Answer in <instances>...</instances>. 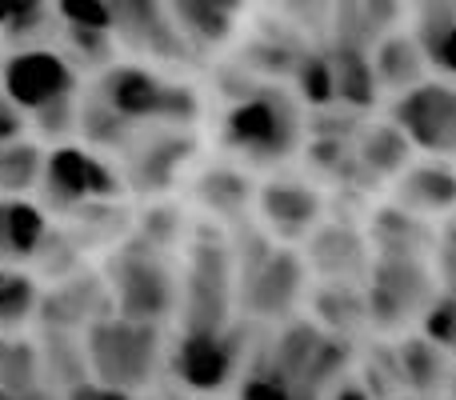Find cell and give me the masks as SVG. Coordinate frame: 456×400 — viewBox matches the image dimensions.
Wrapping results in <instances>:
<instances>
[{"label":"cell","instance_id":"cell-1","mask_svg":"<svg viewBox=\"0 0 456 400\" xmlns=\"http://www.w3.org/2000/svg\"><path fill=\"white\" fill-rule=\"evenodd\" d=\"M112 292V313L133 316V321L168 324L181 308V265L176 252L157 249L128 233L120 244L104 252L101 265Z\"/></svg>","mask_w":456,"mask_h":400},{"label":"cell","instance_id":"cell-2","mask_svg":"<svg viewBox=\"0 0 456 400\" xmlns=\"http://www.w3.org/2000/svg\"><path fill=\"white\" fill-rule=\"evenodd\" d=\"M236 257V308L252 321H292L308 289V260L292 244H281L260 228L232 241Z\"/></svg>","mask_w":456,"mask_h":400},{"label":"cell","instance_id":"cell-3","mask_svg":"<svg viewBox=\"0 0 456 400\" xmlns=\"http://www.w3.org/2000/svg\"><path fill=\"white\" fill-rule=\"evenodd\" d=\"M88 93L133 128H192L200 120L197 88L160 77L141 61H112L96 72Z\"/></svg>","mask_w":456,"mask_h":400},{"label":"cell","instance_id":"cell-4","mask_svg":"<svg viewBox=\"0 0 456 400\" xmlns=\"http://www.w3.org/2000/svg\"><path fill=\"white\" fill-rule=\"evenodd\" d=\"M85 356H88V377L93 380L120 388V393L144 396L157 385L160 369L168 361L165 324L109 313L104 321H96L85 332Z\"/></svg>","mask_w":456,"mask_h":400},{"label":"cell","instance_id":"cell-5","mask_svg":"<svg viewBox=\"0 0 456 400\" xmlns=\"http://www.w3.org/2000/svg\"><path fill=\"white\" fill-rule=\"evenodd\" d=\"M236 321V257L232 241L221 228L208 224L192 228L184 241L181 265V329H224Z\"/></svg>","mask_w":456,"mask_h":400},{"label":"cell","instance_id":"cell-6","mask_svg":"<svg viewBox=\"0 0 456 400\" xmlns=\"http://www.w3.org/2000/svg\"><path fill=\"white\" fill-rule=\"evenodd\" d=\"M305 141V120L292 96L281 88H252L228 104L221 120V144L248 165H281Z\"/></svg>","mask_w":456,"mask_h":400},{"label":"cell","instance_id":"cell-7","mask_svg":"<svg viewBox=\"0 0 456 400\" xmlns=\"http://www.w3.org/2000/svg\"><path fill=\"white\" fill-rule=\"evenodd\" d=\"M125 176L120 165L104 152L88 149L80 141L48 144L45 149V173H40L37 200L48 208V216H77V212L93 208V204L125 200Z\"/></svg>","mask_w":456,"mask_h":400},{"label":"cell","instance_id":"cell-8","mask_svg":"<svg viewBox=\"0 0 456 400\" xmlns=\"http://www.w3.org/2000/svg\"><path fill=\"white\" fill-rule=\"evenodd\" d=\"M252 353L248 324L232 321L224 329H176L168 340L165 369L176 377V385L197 396H221L224 388H236L244 364Z\"/></svg>","mask_w":456,"mask_h":400},{"label":"cell","instance_id":"cell-9","mask_svg":"<svg viewBox=\"0 0 456 400\" xmlns=\"http://www.w3.org/2000/svg\"><path fill=\"white\" fill-rule=\"evenodd\" d=\"M441 284L428 257H404V252H377L364 281L369 300V324L380 332H404L412 321L425 316L436 300Z\"/></svg>","mask_w":456,"mask_h":400},{"label":"cell","instance_id":"cell-10","mask_svg":"<svg viewBox=\"0 0 456 400\" xmlns=\"http://www.w3.org/2000/svg\"><path fill=\"white\" fill-rule=\"evenodd\" d=\"M0 93L32 120L48 109L80 101V69L61 48L48 45L16 48L0 64Z\"/></svg>","mask_w":456,"mask_h":400},{"label":"cell","instance_id":"cell-11","mask_svg":"<svg viewBox=\"0 0 456 400\" xmlns=\"http://www.w3.org/2000/svg\"><path fill=\"white\" fill-rule=\"evenodd\" d=\"M197 157V133L192 128H141L117 157L125 189L133 197L160 200L176 189L181 173Z\"/></svg>","mask_w":456,"mask_h":400},{"label":"cell","instance_id":"cell-12","mask_svg":"<svg viewBox=\"0 0 456 400\" xmlns=\"http://www.w3.org/2000/svg\"><path fill=\"white\" fill-rule=\"evenodd\" d=\"M393 120L412 149L428 157H456V85L449 80H420L417 88L393 101Z\"/></svg>","mask_w":456,"mask_h":400},{"label":"cell","instance_id":"cell-13","mask_svg":"<svg viewBox=\"0 0 456 400\" xmlns=\"http://www.w3.org/2000/svg\"><path fill=\"white\" fill-rule=\"evenodd\" d=\"M256 216L273 241L300 244L324 224V197L313 181L300 176H268L256 184Z\"/></svg>","mask_w":456,"mask_h":400},{"label":"cell","instance_id":"cell-14","mask_svg":"<svg viewBox=\"0 0 456 400\" xmlns=\"http://www.w3.org/2000/svg\"><path fill=\"white\" fill-rule=\"evenodd\" d=\"M112 313V292L101 268H80V273L64 276V281L45 284L40 292V313L37 324L48 332H80L85 337L96 321Z\"/></svg>","mask_w":456,"mask_h":400},{"label":"cell","instance_id":"cell-15","mask_svg":"<svg viewBox=\"0 0 456 400\" xmlns=\"http://www.w3.org/2000/svg\"><path fill=\"white\" fill-rule=\"evenodd\" d=\"M104 4H109L117 45L157 56V61H189L192 56L165 0H104Z\"/></svg>","mask_w":456,"mask_h":400},{"label":"cell","instance_id":"cell-16","mask_svg":"<svg viewBox=\"0 0 456 400\" xmlns=\"http://www.w3.org/2000/svg\"><path fill=\"white\" fill-rule=\"evenodd\" d=\"M393 197L404 212H412V216H420V220L456 216V168L441 157L409 165L396 176Z\"/></svg>","mask_w":456,"mask_h":400},{"label":"cell","instance_id":"cell-17","mask_svg":"<svg viewBox=\"0 0 456 400\" xmlns=\"http://www.w3.org/2000/svg\"><path fill=\"white\" fill-rule=\"evenodd\" d=\"M396 372H401L404 396H441L449 393L452 356L425 332H396L393 337Z\"/></svg>","mask_w":456,"mask_h":400},{"label":"cell","instance_id":"cell-18","mask_svg":"<svg viewBox=\"0 0 456 400\" xmlns=\"http://www.w3.org/2000/svg\"><path fill=\"white\" fill-rule=\"evenodd\" d=\"M53 233V216L37 197H0V265L32 268Z\"/></svg>","mask_w":456,"mask_h":400},{"label":"cell","instance_id":"cell-19","mask_svg":"<svg viewBox=\"0 0 456 400\" xmlns=\"http://www.w3.org/2000/svg\"><path fill=\"white\" fill-rule=\"evenodd\" d=\"M192 200L216 224H244L256 204V181L236 165H208L192 181Z\"/></svg>","mask_w":456,"mask_h":400},{"label":"cell","instance_id":"cell-20","mask_svg":"<svg viewBox=\"0 0 456 400\" xmlns=\"http://www.w3.org/2000/svg\"><path fill=\"white\" fill-rule=\"evenodd\" d=\"M189 48H216L236 32L248 0H165Z\"/></svg>","mask_w":456,"mask_h":400},{"label":"cell","instance_id":"cell-21","mask_svg":"<svg viewBox=\"0 0 456 400\" xmlns=\"http://www.w3.org/2000/svg\"><path fill=\"white\" fill-rule=\"evenodd\" d=\"M308 265L321 268L324 281H353L361 268H369V244L361 233L340 224H321L308 236Z\"/></svg>","mask_w":456,"mask_h":400},{"label":"cell","instance_id":"cell-22","mask_svg":"<svg viewBox=\"0 0 456 400\" xmlns=\"http://www.w3.org/2000/svg\"><path fill=\"white\" fill-rule=\"evenodd\" d=\"M372 72H377V85L393 88V93L401 96V93H409V88H417L420 80H425L428 56H425V48H420L417 37H409V32H393V37H385L377 45V53H372Z\"/></svg>","mask_w":456,"mask_h":400},{"label":"cell","instance_id":"cell-23","mask_svg":"<svg viewBox=\"0 0 456 400\" xmlns=\"http://www.w3.org/2000/svg\"><path fill=\"white\" fill-rule=\"evenodd\" d=\"M313 321L321 324L332 337H353L361 324H369V300H364V289L353 281H324L316 289V308Z\"/></svg>","mask_w":456,"mask_h":400},{"label":"cell","instance_id":"cell-24","mask_svg":"<svg viewBox=\"0 0 456 400\" xmlns=\"http://www.w3.org/2000/svg\"><path fill=\"white\" fill-rule=\"evenodd\" d=\"M37 345H40V372H45L48 388L64 393V388L88 380V356H85V337H80V332L40 329Z\"/></svg>","mask_w":456,"mask_h":400},{"label":"cell","instance_id":"cell-25","mask_svg":"<svg viewBox=\"0 0 456 400\" xmlns=\"http://www.w3.org/2000/svg\"><path fill=\"white\" fill-rule=\"evenodd\" d=\"M40 292L45 284L32 276V268L0 265V332H24L37 324Z\"/></svg>","mask_w":456,"mask_h":400},{"label":"cell","instance_id":"cell-26","mask_svg":"<svg viewBox=\"0 0 456 400\" xmlns=\"http://www.w3.org/2000/svg\"><path fill=\"white\" fill-rule=\"evenodd\" d=\"M40 173H45V144L37 136L0 144V197H37Z\"/></svg>","mask_w":456,"mask_h":400},{"label":"cell","instance_id":"cell-27","mask_svg":"<svg viewBox=\"0 0 456 400\" xmlns=\"http://www.w3.org/2000/svg\"><path fill=\"white\" fill-rule=\"evenodd\" d=\"M409 157H412V144L393 120L369 128V133L361 136V144H356V165L369 176H393L396 181V176L409 168Z\"/></svg>","mask_w":456,"mask_h":400},{"label":"cell","instance_id":"cell-28","mask_svg":"<svg viewBox=\"0 0 456 400\" xmlns=\"http://www.w3.org/2000/svg\"><path fill=\"white\" fill-rule=\"evenodd\" d=\"M332 77H337V101H345L348 109H369L377 101V72H372V56H364L361 48L340 45L332 53Z\"/></svg>","mask_w":456,"mask_h":400},{"label":"cell","instance_id":"cell-29","mask_svg":"<svg viewBox=\"0 0 456 400\" xmlns=\"http://www.w3.org/2000/svg\"><path fill=\"white\" fill-rule=\"evenodd\" d=\"M133 233L141 236V241L157 244V249H168L176 252L184 241H189V216H184L181 204H168L165 197L144 204L141 212H133Z\"/></svg>","mask_w":456,"mask_h":400},{"label":"cell","instance_id":"cell-30","mask_svg":"<svg viewBox=\"0 0 456 400\" xmlns=\"http://www.w3.org/2000/svg\"><path fill=\"white\" fill-rule=\"evenodd\" d=\"M32 385H45L37 337L0 332V388H32Z\"/></svg>","mask_w":456,"mask_h":400},{"label":"cell","instance_id":"cell-31","mask_svg":"<svg viewBox=\"0 0 456 400\" xmlns=\"http://www.w3.org/2000/svg\"><path fill=\"white\" fill-rule=\"evenodd\" d=\"M56 20L53 0H0V32L8 40H20V48L40 45V32Z\"/></svg>","mask_w":456,"mask_h":400},{"label":"cell","instance_id":"cell-32","mask_svg":"<svg viewBox=\"0 0 456 400\" xmlns=\"http://www.w3.org/2000/svg\"><path fill=\"white\" fill-rule=\"evenodd\" d=\"M297 88L308 104H332L337 101V77H332V56L308 53L297 61Z\"/></svg>","mask_w":456,"mask_h":400},{"label":"cell","instance_id":"cell-33","mask_svg":"<svg viewBox=\"0 0 456 400\" xmlns=\"http://www.w3.org/2000/svg\"><path fill=\"white\" fill-rule=\"evenodd\" d=\"M236 400H300V396H297V388L281 377V372L265 369L260 361H252L248 356L240 380H236Z\"/></svg>","mask_w":456,"mask_h":400},{"label":"cell","instance_id":"cell-34","mask_svg":"<svg viewBox=\"0 0 456 400\" xmlns=\"http://www.w3.org/2000/svg\"><path fill=\"white\" fill-rule=\"evenodd\" d=\"M420 332L456 361V292H436V300L420 316Z\"/></svg>","mask_w":456,"mask_h":400},{"label":"cell","instance_id":"cell-35","mask_svg":"<svg viewBox=\"0 0 456 400\" xmlns=\"http://www.w3.org/2000/svg\"><path fill=\"white\" fill-rule=\"evenodd\" d=\"M56 20L64 29H85V32H112V16L104 0H53Z\"/></svg>","mask_w":456,"mask_h":400},{"label":"cell","instance_id":"cell-36","mask_svg":"<svg viewBox=\"0 0 456 400\" xmlns=\"http://www.w3.org/2000/svg\"><path fill=\"white\" fill-rule=\"evenodd\" d=\"M417 40L425 48L428 64L444 72V77H456V20L433 24V29H417Z\"/></svg>","mask_w":456,"mask_h":400},{"label":"cell","instance_id":"cell-37","mask_svg":"<svg viewBox=\"0 0 456 400\" xmlns=\"http://www.w3.org/2000/svg\"><path fill=\"white\" fill-rule=\"evenodd\" d=\"M433 273H436V284H441V292H456V216H449V224L436 233Z\"/></svg>","mask_w":456,"mask_h":400},{"label":"cell","instance_id":"cell-38","mask_svg":"<svg viewBox=\"0 0 456 400\" xmlns=\"http://www.w3.org/2000/svg\"><path fill=\"white\" fill-rule=\"evenodd\" d=\"M20 136H28V117L0 93V144H12V141H20Z\"/></svg>","mask_w":456,"mask_h":400},{"label":"cell","instance_id":"cell-39","mask_svg":"<svg viewBox=\"0 0 456 400\" xmlns=\"http://www.w3.org/2000/svg\"><path fill=\"white\" fill-rule=\"evenodd\" d=\"M61 400H141V396H133V393H120V388H109V385H101V380H80V385H72V388H64Z\"/></svg>","mask_w":456,"mask_h":400},{"label":"cell","instance_id":"cell-40","mask_svg":"<svg viewBox=\"0 0 456 400\" xmlns=\"http://www.w3.org/2000/svg\"><path fill=\"white\" fill-rule=\"evenodd\" d=\"M0 400H61V393L48 385H32V388H0Z\"/></svg>","mask_w":456,"mask_h":400},{"label":"cell","instance_id":"cell-41","mask_svg":"<svg viewBox=\"0 0 456 400\" xmlns=\"http://www.w3.org/2000/svg\"><path fill=\"white\" fill-rule=\"evenodd\" d=\"M329 400H377V396H372L356 377H345V380H340V385L329 393Z\"/></svg>","mask_w":456,"mask_h":400},{"label":"cell","instance_id":"cell-42","mask_svg":"<svg viewBox=\"0 0 456 400\" xmlns=\"http://www.w3.org/2000/svg\"><path fill=\"white\" fill-rule=\"evenodd\" d=\"M449 400H456V361H452V377H449Z\"/></svg>","mask_w":456,"mask_h":400},{"label":"cell","instance_id":"cell-43","mask_svg":"<svg viewBox=\"0 0 456 400\" xmlns=\"http://www.w3.org/2000/svg\"><path fill=\"white\" fill-rule=\"evenodd\" d=\"M401 400H444V396H401Z\"/></svg>","mask_w":456,"mask_h":400},{"label":"cell","instance_id":"cell-44","mask_svg":"<svg viewBox=\"0 0 456 400\" xmlns=\"http://www.w3.org/2000/svg\"><path fill=\"white\" fill-rule=\"evenodd\" d=\"M200 400H216V396H200Z\"/></svg>","mask_w":456,"mask_h":400},{"label":"cell","instance_id":"cell-45","mask_svg":"<svg viewBox=\"0 0 456 400\" xmlns=\"http://www.w3.org/2000/svg\"><path fill=\"white\" fill-rule=\"evenodd\" d=\"M0 64H4V53H0Z\"/></svg>","mask_w":456,"mask_h":400}]
</instances>
